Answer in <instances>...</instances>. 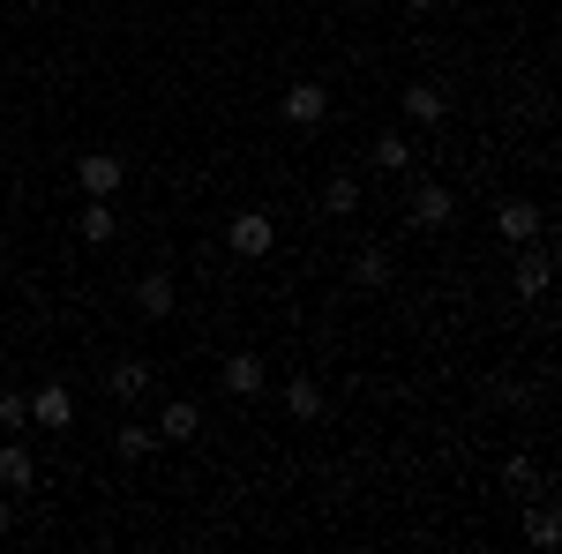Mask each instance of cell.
Segmentation results:
<instances>
[{
	"instance_id": "cell-4",
	"label": "cell",
	"mask_w": 562,
	"mask_h": 554,
	"mask_svg": "<svg viewBox=\"0 0 562 554\" xmlns=\"http://www.w3.org/2000/svg\"><path fill=\"white\" fill-rule=\"evenodd\" d=\"M397 105H405V121L435 128V121L450 113V90H442V83H405V90H397Z\"/></svg>"
},
{
	"instance_id": "cell-22",
	"label": "cell",
	"mask_w": 562,
	"mask_h": 554,
	"mask_svg": "<svg viewBox=\"0 0 562 554\" xmlns=\"http://www.w3.org/2000/svg\"><path fill=\"white\" fill-rule=\"evenodd\" d=\"M503 487H510V495H532V487H540V465H532V457H510V465H503Z\"/></svg>"
},
{
	"instance_id": "cell-15",
	"label": "cell",
	"mask_w": 562,
	"mask_h": 554,
	"mask_svg": "<svg viewBox=\"0 0 562 554\" xmlns=\"http://www.w3.org/2000/svg\"><path fill=\"white\" fill-rule=\"evenodd\" d=\"M105 389H113V397H121V405H135V397H143V389H150V360H121V368H113V375H105Z\"/></svg>"
},
{
	"instance_id": "cell-23",
	"label": "cell",
	"mask_w": 562,
	"mask_h": 554,
	"mask_svg": "<svg viewBox=\"0 0 562 554\" xmlns=\"http://www.w3.org/2000/svg\"><path fill=\"white\" fill-rule=\"evenodd\" d=\"M0 532H15V510H8V502H0Z\"/></svg>"
},
{
	"instance_id": "cell-5",
	"label": "cell",
	"mask_w": 562,
	"mask_h": 554,
	"mask_svg": "<svg viewBox=\"0 0 562 554\" xmlns=\"http://www.w3.org/2000/svg\"><path fill=\"white\" fill-rule=\"evenodd\" d=\"M323 113H330V83H293L285 90V121H293V128H323Z\"/></svg>"
},
{
	"instance_id": "cell-7",
	"label": "cell",
	"mask_w": 562,
	"mask_h": 554,
	"mask_svg": "<svg viewBox=\"0 0 562 554\" xmlns=\"http://www.w3.org/2000/svg\"><path fill=\"white\" fill-rule=\"evenodd\" d=\"M217 383L233 389V397H256V389L270 383V368H262L256 352H225V368H217Z\"/></svg>"
},
{
	"instance_id": "cell-19",
	"label": "cell",
	"mask_w": 562,
	"mask_h": 554,
	"mask_svg": "<svg viewBox=\"0 0 562 554\" xmlns=\"http://www.w3.org/2000/svg\"><path fill=\"white\" fill-rule=\"evenodd\" d=\"M525 540H532V547H555V540H562V517L548 510V502H540V510L525 517Z\"/></svg>"
},
{
	"instance_id": "cell-18",
	"label": "cell",
	"mask_w": 562,
	"mask_h": 554,
	"mask_svg": "<svg viewBox=\"0 0 562 554\" xmlns=\"http://www.w3.org/2000/svg\"><path fill=\"white\" fill-rule=\"evenodd\" d=\"M352 278H360L368 293H383V285H390V256H383V248H360V256H352Z\"/></svg>"
},
{
	"instance_id": "cell-8",
	"label": "cell",
	"mask_w": 562,
	"mask_h": 554,
	"mask_svg": "<svg viewBox=\"0 0 562 554\" xmlns=\"http://www.w3.org/2000/svg\"><path fill=\"white\" fill-rule=\"evenodd\" d=\"M0 487H8V495H31V487H38V457H31L23 442H0Z\"/></svg>"
},
{
	"instance_id": "cell-11",
	"label": "cell",
	"mask_w": 562,
	"mask_h": 554,
	"mask_svg": "<svg viewBox=\"0 0 562 554\" xmlns=\"http://www.w3.org/2000/svg\"><path fill=\"white\" fill-rule=\"evenodd\" d=\"M76 233H83L90 248H105V240L121 233V217H113V203H105V195H90V203H83V217H76Z\"/></svg>"
},
{
	"instance_id": "cell-1",
	"label": "cell",
	"mask_w": 562,
	"mask_h": 554,
	"mask_svg": "<svg viewBox=\"0 0 562 554\" xmlns=\"http://www.w3.org/2000/svg\"><path fill=\"white\" fill-rule=\"evenodd\" d=\"M225 240H233V256L262 262L270 248H278V217H270V211H240V217H233V233H225Z\"/></svg>"
},
{
	"instance_id": "cell-13",
	"label": "cell",
	"mask_w": 562,
	"mask_h": 554,
	"mask_svg": "<svg viewBox=\"0 0 562 554\" xmlns=\"http://www.w3.org/2000/svg\"><path fill=\"white\" fill-rule=\"evenodd\" d=\"M548 278H555V256H548V248L518 256V299H540V293H548Z\"/></svg>"
},
{
	"instance_id": "cell-2",
	"label": "cell",
	"mask_w": 562,
	"mask_h": 554,
	"mask_svg": "<svg viewBox=\"0 0 562 554\" xmlns=\"http://www.w3.org/2000/svg\"><path fill=\"white\" fill-rule=\"evenodd\" d=\"M31 420H38L45 434H68V427H76V389L68 383H38L31 389Z\"/></svg>"
},
{
	"instance_id": "cell-12",
	"label": "cell",
	"mask_w": 562,
	"mask_h": 554,
	"mask_svg": "<svg viewBox=\"0 0 562 554\" xmlns=\"http://www.w3.org/2000/svg\"><path fill=\"white\" fill-rule=\"evenodd\" d=\"M135 307H143L150 323H166V315H173V278H166V270H150V278L135 285Z\"/></svg>"
},
{
	"instance_id": "cell-9",
	"label": "cell",
	"mask_w": 562,
	"mask_h": 554,
	"mask_svg": "<svg viewBox=\"0 0 562 554\" xmlns=\"http://www.w3.org/2000/svg\"><path fill=\"white\" fill-rule=\"evenodd\" d=\"M450 217H458V203H450V188H413V225H428V233H442V225H450Z\"/></svg>"
},
{
	"instance_id": "cell-14",
	"label": "cell",
	"mask_w": 562,
	"mask_h": 554,
	"mask_svg": "<svg viewBox=\"0 0 562 554\" xmlns=\"http://www.w3.org/2000/svg\"><path fill=\"white\" fill-rule=\"evenodd\" d=\"M285 412H293V420H323V383H315V375H293V383H285Z\"/></svg>"
},
{
	"instance_id": "cell-24",
	"label": "cell",
	"mask_w": 562,
	"mask_h": 554,
	"mask_svg": "<svg viewBox=\"0 0 562 554\" xmlns=\"http://www.w3.org/2000/svg\"><path fill=\"white\" fill-rule=\"evenodd\" d=\"M405 8H413V15H428V8H435V0H405Z\"/></svg>"
},
{
	"instance_id": "cell-3",
	"label": "cell",
	"mask_w": 562,
	"mask_h": 554,
	"mask_svg": "<svg viewBox=\"0 0 562 554\" xmlns=\"http://www.w3.org/2000/svg\"><path fill=\"white\" fill-rule=\"evenodd\" d=\"M76 180H83V195H105V203H113L121 180H128V166H121L113 150H83V158H76Z\"/></svg>"
},
{
	"instance_id": "cell-20",
	"label": "cell",
	"mask_w": 562,
	"mask_h": 554,
	"mask_svg": "<svg viewBox=\"0 0 562 554\" xmlns=\"http://www.w3.org/2000/svg\"><path fill=\"white\" fill-rule=\"evenodd\" d=\"M375 166L405 172V166H413V143H405V135H375Z\"/></svg>"
},
{
	"instance_id": "cell-21",
	"label": "cell",
	"mask_w": 562,
	"mask_h": 554,
	"mask_svg": "<svg viewBox=\"0 0 562 554\" xmlns=\"http://www.w3.org/2000/svg\"><path fill=\"white\" fill-rule=\"evenodd\" d=\"M23 420H31V389H0V434H15Z\"/></svg>"
},
{
	"instance_id": "cell-17",
	"label": "cell",
	"mask_w": 562,
	"mask_h": 554,
	"mask_svg": "<svg viewBox=\"0 0 562 554\" xmlns=\"http://www.w3.org/2000/svg\"><path fill=\"white\" fill-rule=\"evenodd\" d=\"M323 211H330V217H352V211H360V180H352V172H338V180L323 188Z\"/></svg>"
},
{
	"instance_id": "cell-25",
	"label": "cell",
	"mask_w": 562,
	"mask_h": 554,
	"mask_svg": "<svg viewBox=\"0 0 562 554\" xmlns=\"http://www.w3.org/2000/svg\"><path fill=\"white\" fill-rule=\"evenodd\" d=\"M23 8H45V0H23Z\"/></svg>"
},
{
	"instance_id": "cell-10",
	"label": "cell",
	"mask_w": 562,
	"mask_h": 554,
	"mask_svg": "<svg viewBox=\"0 0 562 554\" xmlns=\"http://www.w3.org/2000/svg\"><path fill=\"white\" fill-rule=\"evenodd\" d=\"M203 434V412L188 405V397H173L166 412H158V442H195Z\"/></svg>"
},
{
	"instance_id": "cell-16",
	"label": "cell",
	"mask_w": 562,
	"mask_h": 554,
	"mask_svg": "<svg viewBox=\"0 0 562 554\" xmlns=\"http://www.w3.org/2000/svg\"><path fill=\"white\" fill-rule=\"evenodd\" d=\"M113 450H121V457H128V465H135V457H150V450H158V427L128 420V427H121V434H113Z\"/></svg>"
},
{
	"instance_id": "cell-6",
	"label": "cell",
	"mask_w": 562,
	"mask_h": 554,
	"mask_svg": "<svg viewBox=\"0 0 562 554\" xmlns=\"http://www.w3.org/2000/svg\"><path fill=\"white\" fill-rule=\"evenodd\" d=\"M495 233L503 240H540V203H525V195H510V203H495Z\"/></svg>"
}]
</instances>
